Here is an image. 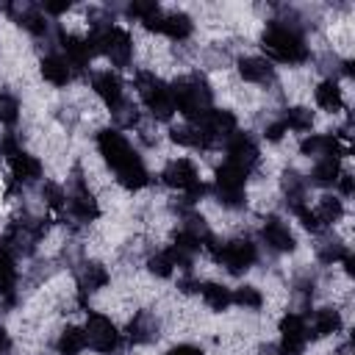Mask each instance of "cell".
Returning <instances> with one entry per match:
<instances>
[{
	"mask_svg": "<svg viewBox=\"0 0 355 355\" xmlns=\"http://www.w3.org/2000/svg\"><path fill=\"white\" fill-rule=\"evenodd\" d=\"M92 89H94V94H97L108 108H116V105L122 103V80H119V75L111 72V69L94 72Z\"/></svg>",
	"mask_w": 355,
	"mask_h": 355,
	"instance_id": "14",
	"label": "cell"
},
{
	"mask_svg": "<svg viewBox=\"0 0 355 355\" xmlns=\"http://www.w3.org/2000/svg\"><path fill=\"white\" fill-rule=\"evenodd\" d=\"M69 8V3H44V11L47 14H64Z\"/></svg>",
	"mask_w": 355,
	"mask_h": 355,
	"instance_id": "43",
	"label": "cell"
},
{
	"mask_svg": "<svg viewBox=\"0 0 355 355\" xmlns=\"http://www.w3.org/2000/svg\"><path fill=\"white\" fill-rule=\"evenodd\" d=\"M97 150L105 158V164L116 172V180L125 189L139 191V189H144L150 183L144 161L139 158V153L130 147V141L116 128H105V130L97 133Z\"/></svg>",
	"mask_w": 355,
	"mask_h": 355,
	"instance_id": "1",
	"label": "cell"
},
{
	"mask_svg": "<svg viewBox=\"0 0 355 355\" xmlns=\"http://www.w3.org/2000/svg\"><path fill=\"white\" fill-rule=\"evenodd\" d=\"M263 50L275 61H283V64H302L311 55L302 33L291 25H283V22H272L263 31Z\"/></svg>",
	"mask_w": 355,
	"mask_h": 355,
	"instance_id": "3",
	"label": "cell"
},
{
	"mask_svg": "<svg viewBox=\"0 0 355 355\" xmlns=\"http://www.w3.org/2000/svg\"><path fill=\"white\" fill-rule=\"evenodd\" d=\"M44 200H47V205H50L53 211H61V208L67 205V194H64L55 183H47V186H44Z\"/></svg>",
	"mask_w": 355,
	"mask_h": 355,
	"instance_id": "38",
	"label": "cell"
},
{
	"mask_svg": "<svg viewBox=\"0 0 355 355\" xmlns=\"http://www.w3.org/2000/svg\"><path fill=\"white\" fill-rule=\"evenodd\" d=\"M313 214H316V219H319V222H322V227H324V225H333V222H338V219H341L344 205H341V200H336V197H322V200H319V205L313 208Z\"/></svg>",
	"mask_w": 355,
	"mask_h": 355,
	"instance_id": "31",
	"label": "cell"
},
{
	"mask_svg": "<svg viewBox=\"0 0 355 355\" xmlns=\"http://www.w3.org/2000/svg\"><path fill=\"white\" fill-rule=\"evenodd\" d=\"M169 92H172V103H175V111H180L186 119H191V122H197V119H202L214 105V94H211V89H208V83H205V78L202 75H186V78H180V80H175L172 86H169Z\"/></svg>",
	"mask_w": 355,
	"mask_h": 355,
	"instance_id": "2",
	"label": "cell"
},
{
	"mask_svg": "<svg viewBox=\"0 0 355 355\" xmlns=\"http://www.w3.org/2000/svg\"><path fill=\"white\" fill-rule=\"evenodd\" d=\"M200 291H202V300H205V305L211 311H225L233 302V291L227 286H222V283H202Z\"/></svg>",
	"mask_w": 355,
	"mask_h": 355,
	"instance_id": "23",
	"label": "cell"
},
{
	"mask_svg": "<svg viewBox=\"0 0 355 355\" xmlns=\"http://www.w3.org/2000/svg\"><path fill=\"white\" fill-rule=\"evenodd\" d=\"M17 283V263L8 247H0V297H11Z\"/></svg>",
	"mask_w": 355,
	"mask_h": 355,
	"instance_id": "25",
	"label": "cell"
},
{
	"mask_svg": "<svg viewBox=\"0 0 355 355\" xmlns=\"http://www.w3.org/2000/svg\"><path fill=\"white\" fill-rule=\"evenodd\" d=\"M316 105L324 108V111H341L344 94H341V89H338L336 80H322L316 86Z\"/></svg>",
	"mask_w": 355,
	"mask_h": 355,
	"instance_id": "22",
	"label": "cell"
},
{
	"mask_svg": "<svg viewBox=\"0 0 355 355\" xmlns=\"http://www.w3.org/2000/svg\"><path fill=\"white\" fill-rule=\"evenodd\" d=\"M147 31L164 33V36H169V39H175V42H183V39L191 36L194 25H191V19H189L183 11H161V14L147 25Z\"/></svg>",
	"mask_w": 355,
	"mask_h": 355,
	"instance_id": "11",
	"label": "cell"
},
{
	"mask_svg": "<svg viewBox=\"0 0 355 355\" xmlns=\"http://www.w3.org/2000/svg\"><path fill=\"white\" fill-rule=\"evenodd\" d=\"M155 333H158V322H155V316L147 313V311H139V313L130 319V324H128V338H130L133 344H147V341L155 338Z\"/></svg>",
	"mask_w": 355,
	"mask_h": 355,
	"instance_id": "18",
	"label": "cell"
},
{
	"mask_svg": "<svg viewBox=\"0 0 355 355\" xmlns=\"http://www.w3.org/2000/svg\"><path fill=\"white\" fill-rule=\"evenodd\" d=\"M239 75L247 80V83H269L275 69L266 58H258V55H250V58H241L239 61Z\"/></svg>",
	"mask_w": 355,
	"mask_h": 355,
	"instance_id": "17",
	"label": "cell"
},
{
	"mask_svg": "<svg viewBox=\"0 0 355 355\" xmlns=\"http://www.w3.org/2000/svg\"><path fill=\"white\" fill-rule=\"evenodd\" d=\"M283 189H286V197H288V205L291 211H297L300 205H305V180L294 172H286L283 178Z\"/></svg>",
	"mask_w": 355,
	"mask_h": 355,
	"instance_id": "30",
	"label": "cell"
},
{
	"mask_svg": "<svg viewBox=\"0 0 355 355\" xmlns=\"http://www.w3.org/2000/svg\"><path fill=\"white\" fill-rule=\"evenodd\" d=\"M336 183H338V189H341V194H344V197H349V194H352V175H349V172H341Z\"/></svg>",
	"mask_w": 355,
	"mask_h": 355,
	"instance_id": "41",
	"label": "cell"
},
{
	"mask_svg": "<svg viewBox=\"0 0 355 355\" xmlns=\"http://www.w3.org/2000/svg\"><path fill=\"white\" fill-rule=\"evenodd\" d=\"M111 111H114V119H116L122 128H130V125H136V119H139L136 108H133V105H128L125 100H122L116 108H111Z\"/></svg>",
	"mask_w": 355,
	"mask_h": 355,
	"instance_id": "37",
	"label": "cell"
},
{
	"mask_svg": "<svg viewBox=\"0 0 355 355\" xmlns=\"http://www.w3.org/2000/svg\"><path fill=\"white\" fill-rule=\"evenodd\" d=\"M136 89H139V94H141V100H144V105L150 108V114L153 116H158V119H169L172 114H175V103H172V92H169V86L161 80V78H155L153 72H136Z\"/></svg>",
	"mask_w": 355,
	"mask_h": 355,
	"instance_id": "4",
	"label": "cell"
},
{
	"mask_svg": "<svg viewBox=\"0 0 355 355\" xmlns=\"http://www.w3.org/2000/svg\"><path fill=\"white\" fill-rule=\"evenodd\" d=\"M78 283H80V291H83V294H94L97 288H103V286L108 283V272H105L100 263H86V266L80 269Z\"/></svg>",
	"mask_w": 355,
	"mask_h": 355,
	"instance_id": "27",
	"label": "cell"
},
{
	"mask_svg": "<svg viewBox=\"0 0 355 355\" xmlns=\"http://www.w3.org/2000/svg\"><path fill=\"white\" fill-rule=\"evenodd\" d=\"M161 178H164V183H166V186H172V189H178V191H183L189 202H194L197 197H202V194H205V186H202V180H200V172H197V166H194L189 158L169 161Z\"/></svg>",
	"mask_w": 355,
	"mask_h": 355,
	"instance_id": "5",
	"label": "cell"
},
{
	"mask_svg": "<svg viewBox=\"0 0 355 355\" xmlns=\"http://www.w3.org/2000/svg\"><path fill=\"white\" fill-rule=\"evenodd\" d=\"M300 150L305 155H316V158H338L344 153V141L336 133H311L302 139Z\"/></svg>",
	"mask_w": 355,
	"mask_h": 355,
	"instance_id": "12",
	"label": "cell"
},
{
	"mask_svg": "<svg viewBox=\"0 0 355 355\" xmlns=\"http://www.w3.org/2000/svg\"><path fill=\"white\" fill-rule=\"evenodd\" d=\"M0 153L11 161L17 153H22V147H19V141H17V136H11V133H6L3 136V141H0Z\"/></svg>",
	"mask_w": 355,
	"mask_h": 355,
	"instance_id": "39",
	"label": "cell"
},
{
	"mask_svg": "<svg viewBox=\"0 0 355 355\" xmlns=\"http://www.w3.org/2000/svg\"><path fill=\"white\" fill-rule=\"evenodd\" d=\"M175 258H172V252L169 250H164V252H158V255H153L150 258V272L153 275H158V277H169L172 272H175Z\"/></svg>",
	"mask_w": 355,
	"mask_h": 355,
	"instance_id": "34",
	"label": "cell"
},
{
	"mask_svg": "<svg viewBox=\"0 0 355 355\" xmlns=\"http://www.w3.org/2000/svg\"><path fill=\"white\" fill-rule=\"evenodd\" d=\"M8 164H11V175H14L17 183H33V180L42 178V164H39V158H33V155H28V153H17Z\"/></svg>",
	"mask_w": 355,
	"mask_h": 355,
	"instance_id": "19",
	"label": "cell"
},
{
	"mask_svg": "<svg viewBox=\"0 0 355 355\" xmlns=\"http://www.w3.org/2000/svg\"><path fill=\"white\" fill-rule=\"evenodd\" d=\"M158 14H161V8H158L155 3H141V0H136V3H130V6H128V17L139 19L144 28H147Z\"/></svg>",
	"mask_w": 355,
	"mask_h": 355,
	"instance_id": "32",
	"label": "cell"
},
{
	"mask_svg": "<svg viewBox=\"0 0 355 355\" xmlns=\"http://www.w3.org/2000/svg\"><path fill=\"white\" fill-rule=\"evenodd\" d=\"M341 175V166H338V158H319L311 169V180L316 186H333Z\"/></svg>",
	"mask_w": 355,
	"mask_h": 355,
	"instance_id": "26",
	"label": "cell"
},
{
	"mask_svg": "<svg viewBox=\"0 0 355 355\" xmlns=\"http://www.w3.org/2000/svg\"><path fill=\"white\" fill-rule=\"evenodd\" d=\"M17 22H19L25 31H31L33 36H42V33H47V22H44V14H42L36 6H25V8L17 14Z\"/></svg>",
	"mask_w": 355,
	"mask_h": 355,
	"instance_id": "28",
	"label": "cell"
},
{
	"mask_svg": "<svg viewBox=\"0 0 355 355\" xmlns=\"http://www.w3.org/2000/svg\"><path fill=\"white\" fill-rule=\"evenodd\" d=\"M17 116H19V103H17V97L0 92V122H3V125H14Z\"/></svg>",
	"mask_w": 355,
	"mask_h": 355,
	"instance_id": "35",
	"label": "cell"
},
{
	"mask_svg": "<svg viewBox=\"0 0 355 355\" xmlns=\"http://www.w3.org/2000/svg\"><path fill=\"white\" fill-rule=\"evenodd\" d=\"M244 180H247V172L239 169L236 164L225 161L216 169V197H219V202L227 205V208H239L244 202Z\"/></svg>",
	"mask_w": 355,
	"mask_h": 355,
	"instance_id": "7",
	"label": "cell"
},
{
	"mask_svg": "<svg viewBox=\"0 0 355 355\" xmlns=\"http://www.w3.org/2000/svg\"><path fill=\"white\" fill-rule=\"evenodd\" d=\"M67 205H69V214H72L75 219H80V222H92V219L100 216V205H97L94 194H92L83 183L75 186V191L67 197Z\"/></svg>",
	"mask_w": 355,
	"mask_h": 355,
	"instance_id": "16",
	"label": "cell"
},
{
	"mask_svg": "<svg viewBox=\"0 0 355 355\" xmlns=\"http://www.w3.org/2000/svg\"><path fill=\"white\" fill-rule=\"evenodd\" d=\"M263 133H266V139H269V141H280V139H283V133H288V130H286V125H283V122H272V125H266V130H263Z\"/></svg>",
	"mask_w": 355,
	"mask_h": 355,
	"instance_id": "40",
	"label": "cell"
},
{
	"mask_svg": "<svg viewBox=\"0 0 355 355\" xmlns=\"http://www.w3.org/2000/svg\"><path fill=\"white\" fill-rule=\"evenodd\" d=\"M211 250H214V258H216L230 275L247 272V269L255 263V258H258L255 244H252L250 239H233V241L216 244V247H211Z\"/></svg>",
	"mask_w": 355,
	"mask_h": 355,
	"instance_id": "6",
	"label": "cell"
},
{
	"mask_svg": "<svg viewBox=\"0 0 355 355\" xmlns=\"http://www.w3.org/2000/svg\"><path fill=\"white\" fill-rule=\"evenodd\" d=\"M261 236H263V241H266V247L269 250H275V252H291L294 250V233L288 230V225L286 222H280L277 216H269L266 222H263V227H261Z\"/></svg>",
	"mask_w": 355,
	"mask_h": 355,
	"instance_id": "13",
	"label": "cell"
},
{
	"mask_svg": "<svg viewBox=\"0 0 355 355\" xmlns=\"http://www.w3.org/2000/svg\"><path fill=\"white\" fill-rule=\"evenodd\" d=\"M233 302L241 305V308H261L263 297H261V291H258L255 286H239V288L233 291Z\"/></svg>",
	"mask_w": 355,
	"mask_h": 355,
	"instance_id": "33",
	"label": "cell"
},
{
	"mask_svg": "<svg viewBox=\"0 0 355 355\" xmlns=\"http://www.w3.org/2000/svg\"><path fill=\"white\" fill-rule=\"evenodd\" d=\"M166 355H202L197 347H191V344H178V347H172Z\"/></svg>",
	"mask_w": 355,
	"mask_h": 355,
	"instance_id": "42",
	"label": "cell"
},
{
	"mask_svg": "<svg viewBox=\"0 0 355 355\" xmlns=\"http://www.w3.org/2000/svg\"><path fill=\"white\" fill-rule=\"evenodd\" d=\"M42 75H44V80H50L53 86H67L69 83V78H72V67L67 64V58L64 55H47L44 61H42Z\"/></svg>",
	"mask_w": 355,
	"mask_h": 355,
	"instance_id": "20",
	"label": "cell"
},
{
	"mask_svg": "<svg viewBox=\"0 0 355 355\" xmlns=\"http://www.w3.org/2000/svg\"><path fill=\"white\" fill-rule=\"evenodd\" d=\"M283 125H286V130H294V133H305V130H311L313 128V114L308 111V108H288L286 111V116L280 119Z\"/></svg>",
	"mask_w": 355,
	"mask_h": 355,
	"instance_id": "29",
	"label": "cell"
},
{
	"mask_svg": "<svg viewBox=\"0 0 355 355\" xmlns=\"http://www.w3.org/2000/svg\"><path fill=\"white\" fill-rule=\"evenodd\" d=\"M349 252H347V247L341 244V241H324L322 247H319V258L324 261V263H336V261H344Z\"/></svg>",
	"mask_w": 355,
	"mask_h": 355,
	"instance_id": "36",
	"label": "cell"
},
{
	"mask_svg": "<svg viewBox=\"0 0 355 355\" xmlns=\"http://www.w3.org/2000/svg\"><path fill=\"white\" fill-rule=\"evenodd\" d=\"M55 347H58V355H78V352L86 347V333H83L80 327H75V324H67V327L61 330Z\"/></svg>",
	"mask_w": 355,
	"mask_h": 355,
	"instance_id": "24",
	"label": "cell"
},
{
	"mask_svg": "<svg viewBox=\"0 0 355 355\" xmlns=\"http://www.w3.org/2000/svg\"><path fill=\"white\" fill-rule=\"evenodd\" d=\"M338 330H341V316H338V311H333V308H319V311L313 313V319H311V333H313L316 338L333 336V333H338Z\"/></svg>",
	"mask_w": 355,
	"mask_h": 355,
	"instance_id": "21",
	"label": "cell"
},
{
	"mask_svg": "<svg viewBox=\"0 0 355 355\" xmlns=\"http://www.w3.org/2000/svg\"><path fill=\"white\" fill-rule=\"evenodd\" d=\"M61 50L67 53V64L72 69H83L89 67V61L94 58L92 44L86 42V36H75V33H61Z\"/></svg>",
	"mask_w": 355,
	"mask_h": 355,
	"instance_id": "15",
	"label": "cell"
},
{
	"mask_svg": "<svg viewBox=\"0 0 355 355\" xmlns=\"http://www.w3.org/2000/svg\"><path fill=\"white\" fill-rule=\"evenodd\" d=\"M8 347H11V338H8L6 327H0V355H6V352H8Z\"/></svg>",
	"mask_w": 355,
	"mask_h": 355,
	"instance_id": "44",
	"label": "cell"
},
{
	"mask_svg": "<svg viewBox=\"0 0 355 355\" xmlns=\"http://www.w3.org/2000/svg\"><path fill=\"white\" fill-rule=\"evenodd\" d=\"M83 333H86V344H92L97 352H114L119 347V330L103 313H89Z\"/></svg>",
	"mask_w": 355,
	"mask_h": 355,
	"instance_id": "8",
	"label": "cell"
},
{
	"mask_svg": "<svg viewBox=\"0 0 355 355\" xmlns=\"http://www.w3.org/2000/svg\"><path fill=\"white\" fill-rule=\"evenodd\" d=\"M308 341V324L300 313H286L280 319V344L277 349L283 355H300Z\"/></svg>",
	"mask_w": 355,
	"mask_h": 355,
	"instance_id": "9",
	"label": "cell"
},
{
	"mask_svg": "<svg viewBox=\"0 0 355 355\" xmlns=\"http://www.w3.org/2000/svg\"><path fill=\"white\" fill-rule=\"evenodd\" d=\"M227 161L230 164H236L239 169H244L247 175L255 169V164H258V144L252 141V136L250 133H239V130H233L227 139Z\"/></svg>",
	"mask_w": 355,
	"mask_h": 355,
	"instance_id": "10",
	"label": "cell"
}]
</instances>
